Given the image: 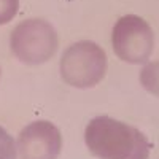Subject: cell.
Segmentation results:
<instances>
[{
    "label": "cell",
    "instance_id": "cell-5",
    "mask_svg": "<svg viewBox=\"0 0 159 159\" xmlns=\"http://www.w3.org/2000/svg\"><path fill=\"white\" fill-rule=\"evenodd\" d=\"M62 134L48 119L29 123L16 137L19 159H57L62 151Z\"/></svg>",
    "mask_w": 159,
    "mask_h": 159
},
{
    "label": "cell",
    "instance_id": "cell-1",
    "mask_svg": "<svg viewBox=\"0 0 159 159\" xmlns=\"http://www.w3.org/2000/svg\"><path fill=\"white\" fill-rule=\"evenodd\" d=\"M84 145L97 159H150L151 143L143 132L108 115L89 119Z\"/></svg>",
    "mask_w": 159,
    "mask_h": 159
},
{
    "label": "cell",
    "instance_id": "cell-8",
    "mask_svg": "<svg viewBox=\"0 0 159 159\" xmlns=\"http://www.w3.org/2000/svg\"><path fill=\"white\" fill-rule=\"evenodd\" d=\"M19 0H0V25H5L16 18Z\"/></svg>",
    "mask_w": 159,
    "mask_h": 159
},
{
    "label": "cell",
    "instance_id": "cell-9",
    "mask_svg": "<svg viewBox=\"0 0 159 159\" xmlns=\"http://www.w3.org/2000/svg\"><path fill=\"white\" fill-rule=\"evenodd\" d=\"M0 80H2V67H0Z\"/></svg>",
    "mask_w": 159,
    "mask_h": 159
},
{
    "label": "cell",
    "instance_id": "cell-7",
    "mask_svg": "<svg viewBox=\"0 0 159 159\" xmlns=\"http://www.w3.org/2000/svg\"><path fill=\"white\" fill-rule=\"evenodd\" d=\"M0 159H19L16 139H13L3 126H0Z\"/></svg>",
    "mask_w": 159,
    "mask_h": 159
},
{
    "label": "cell",
    "instance_id": "cell-2",
    "mask_svg": "<svg viewBox=\"0 0 159 159\" xmlns=\"http://www.w3.org/2000/svg\"><path fill=\"white\" fill-rule=\"evenodd\" d=\"M108 72V56L92 40H78L64 49L59 62L61 80L72 88L89 89L100 84Z\"/></svg>",
    "mask_w": 159,
    "mask_h": 159
},
{
    "label": "cell",
    "instance_id": "cell-6",
    "mask_svg": "<svg viewBox=\"0 0 159 159\" xmlns=\"http://www.w3.org/2000/svg\"><path fill=\"white\" fill-rule=\"evenodd\" d=\"M139 81L140 86L150 96L159 99V59L148 61L147 64H143V67L139 73Z\"/></svg>",
    "mask_w": 159,
    "mask_h": 159
},
{
    "label": "cell",
    "instance_id": "cell-3",
    "mask_svg": "<svg viewBox=\"0 0 159 159\" xmlns=\"http://www.w3.org/2000/svg\"><path fill=\"white\" fill-rule=\"evenodd\" d=\"M10 49L24 65H43L57 54L59 34L49 21L43 18H27L11 30Z\"/></svg>",
    "mask_w": 159,
    "mask_h": 159
},
{
    "label": "cell",
    "instance_id": "cell-4",
    "mask_svg": "<svg viewBox=\"0 0 159 159\" xmlns=\"http://www.w3.org/2000/svg\"><path fill=\"white\" fill-rule=\"evenodd\" d=\"M154 45L153 27L139 15L121 16L111 29V49L115 56L126 64H147L154 52Z\"/></svg>",
    "mask_w": 159,
    "mask_h": 159
}]
</instances>
